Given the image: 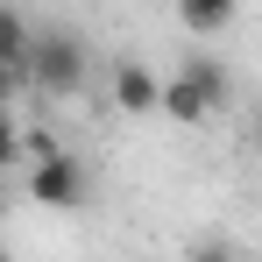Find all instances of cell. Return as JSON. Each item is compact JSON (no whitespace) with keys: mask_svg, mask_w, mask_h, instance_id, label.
Segmentation results:
<instances>
[{"mask_svg":"<svg viewBox=\"0 0 262 262\" xmlns=\"http://www.w3.org/2000/svg\"><path fill=\"white\" fill-rule=\"evenodd\" d=\"M92 78V43L71 29V21H50L36 50H29V92H43V99H78Z\"/></svg>","mask_w":262,"mask_h":262,"instance_id":"obj_1","label":"cell"},{"mask_svg":"<svg viewBox=\"0 0 262 262\" xmlns=\"http://www.w3.org/2000/svg\"><path fill=\"white\" fill-rule=\"evenodd\" d=\"M227 99H234V78H227V64L220 57H184L170 78H163V114H170L177 128H206L213 114H227Z\"/></svg>","mask_w":262,"mask_h":262,"instance_id":"obj_2","label":"cell"},{"mask_svg":"<svg viewBox=\"0 0 262 262\" xmlns=\"http://www.w3.org/2000/svg\"><path fill=\"white\" fill-rule=\"evenodd\" d=\"M21 184H29V199L50 206V213H78V206L92 199V163L78 156V149H43Z\"/></svg>","mask_w":262,"mask_h":262,"instance_id":"obj_3","label":"cell"},{"mask_svg":"<svg viewBox=\"0 0 262 262\" xmlns=\"http://www.w3.org/2000/svg\"><path fill=\"white\" fill-rule=\"evenodd\" d=\"M106 99H114L121 114H163V78H156L142 57H121V64L106 71Z\"/></svg>","mask_w":262,"mask_h":262,"instance_id":"obj_4","label":"cell"},{"mask_svg":"<svg viewBox=\"0 0 262 262\" xmlns=\"http://www.w3.org/2000/svg\"><path fill=\"white\" fill-rule=\"evenodd\" d=\"M234 14H241V0H177V21L191 36H227Z\"/></svg>","mask_w":262,"mask_h":262,"instance_id":"obj_5","label":"cell"}]
</instances>
